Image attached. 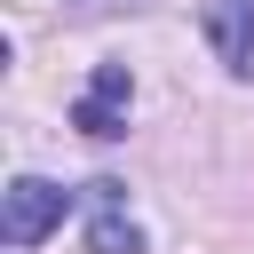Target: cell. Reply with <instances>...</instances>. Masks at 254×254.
I'll return each mask as SVG.
<instances>
[{"instance_id":"3957f363","label":"cell","mask_w":254,"mask_h":254,"mask_svg":"<svg viewBox=\"0 0 254 254\" xmlns=\"http://www.w3.org/2000/svg\"><path fill=\"white\" fill-rule=\"evenodd\" d=\"M127 103H135V79H127V64H95L87 95L71 103V127H79V135H95V143H111V135L127 127Z\"/></svg>"},{"instance_id":"6da1fadb","label":"cell","mask_w":254,"mask_h":254,"mask_svg":"<svg viewBox=\"0 0 254 254\" xmlns=\"http://www.w3.org/2000/svg\"><path fill=\"white\" fill-rule=\"evenodd\" d=\"M64 214H71V190L48 175H16L0 190V238L8 246H40L48 230H64Z\"/></svg>"},{"instance_id":"277c9868","label":"cell","mask_w":254,"mask_h":254,"mask_svg":"<svg viewBox=\"0 0 254 254\" xmlns=\"http://www.w3.org/2000/svg\"><path fill=\"white\" fill-rule=\"evenodd\" d=\"M198 24H206V48L222 56V71L254 79V0H206Z\"/></svg>"},{"instance_id":"7a4b0ae2","label":"cell","mask_w":254,"mask_h":254,"mask_svg":"<svg viewBox=\"0 0 254 254\" xmlns=\"http://www.w3.org/2000/svg\"><path fill=\"white\" fill-rule=\"evenodd\" d=\"M79 198H87V246L95 254H143V222L127 214V183L95 175Z\"/></svg>"}]
</instances>
